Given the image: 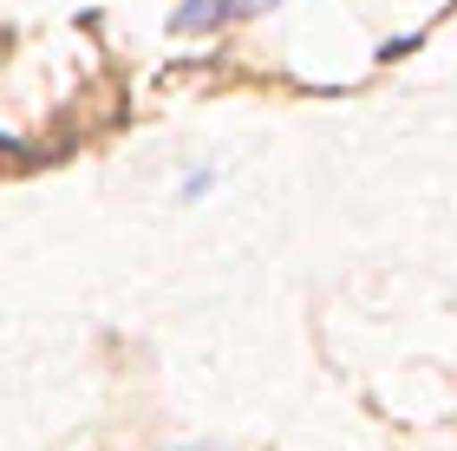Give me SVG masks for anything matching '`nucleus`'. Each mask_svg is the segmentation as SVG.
<instances>
[{"label":"nucleus","instance_id":"nucleus-3","mask_svg":"<svg viewBox=\"0 0 457 451\" xmlns=\"http://www.w3.org/2000/svg\"><path fill=\"white\" fill-rule=\"evenodd\" d=\"M262 7H275V0H262Z\"/></svg>","mask_w":457,"mask_h":451},{"label":"nucleus","instance_id":"nucleus-2","mask_svg":"<svg viewBox=\"0 0 457 451\" xmlns=\"http://www.w3.org/2000/svg\"><path fill=\"white\" fill-rule=\"evenodd\" d=\"M190 451H222V445H190Z\"/></svg>","mask_w":457,"mask_h":451},{"label":"nucleus","instance_id":"nucleus-1","mask_svg":"<svg viewBox=\"0 0 457 451\" xmlns=\"http://www.w3.org/2000/svg\"><path fill=\"white\" fill-rule=\"evenodd\" d=\"M236 13H262V0H183L170 13V33H210V27H222V20H236Z\"/></svg>","mask_w":457,"mask_h":451}]
</instances>
